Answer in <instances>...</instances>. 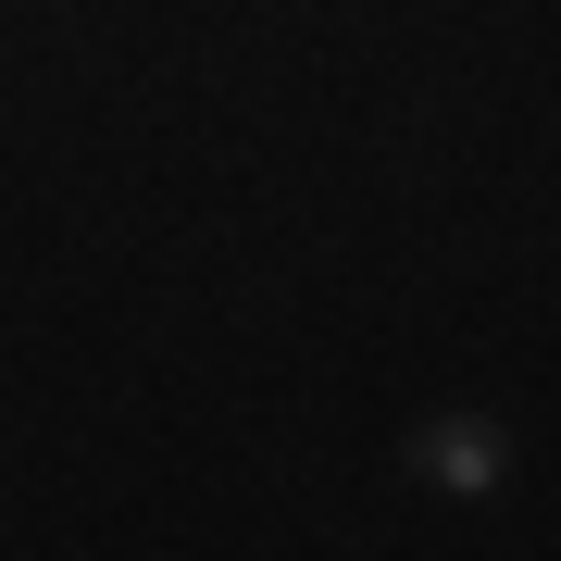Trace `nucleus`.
I'll return each instance as SVG.
<instances>
[{"instance_id":"1","label":"nucleus","mask_w":561,"mask_h":561,"mask_svg":"<svg viewBox=\"0 0 561 561\" xmlns=\"http://www.w3.org/2000/svg\"><path fill=\"white\" fill-rule=\"evenodd\" d=\"M412 461H424L437 486H461V500H486V486H500V424H424Z\"/></svg>"}]
</instances>
